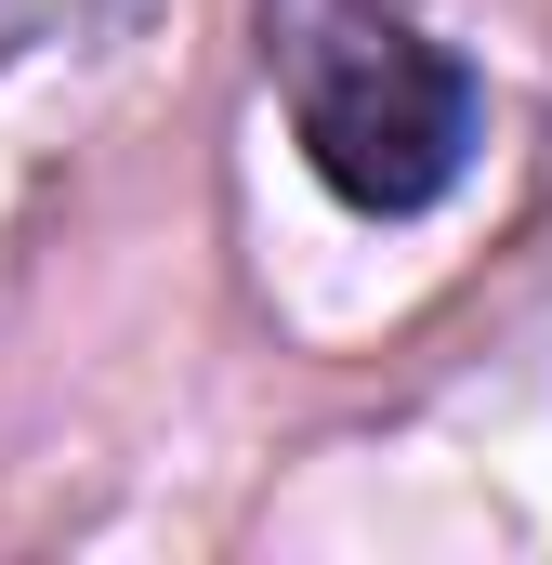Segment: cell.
<instances>
[{
    "label": "cell",
    "mask_w": 552,
    "mask_h": 565,
    "mask_svg": "<svg viewBox=\"0 0 552 565\" xmlns=\"http://www.w3.org/2000/svg\"><path fill=\"white\" fill-rule=\"evenodd\" d=\"M264 53H276V106H289V132L316 158V184L342 211H369V224L434 211L487 145L474 66L434 26H408L395 0H276Z\"/></svg>",
    "instance_id": "6da1fadb"
},
{
    "label": "cell",
    "mask_w": 552,
    "mask_h": 565,
    "mask_svg": "<svg viewBox=\"0 0 552 565\" xmlns=\"http://www.w3.org/2000/svg\"><path fill=\"white\" fill-rule=\"evenodd\" d=\"M26 13H40V0H0V40H13V26H26Z\"/></svg>",
    "instance_id": "7a4b0ae2"
}]
</instances>
